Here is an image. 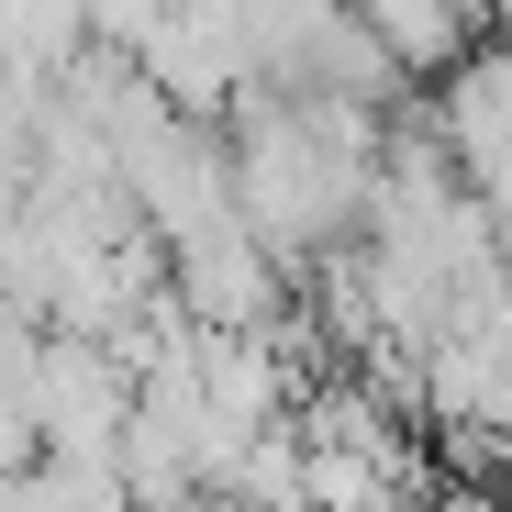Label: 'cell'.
<instances>
[{"mask_svg":"<svg viewBox=\"0 0 512 512\" xmlns=\"http://www.w3.org/2000/svg\"><path fill=\"white\" fill-rule=\"evenodd\" d=\"M346 23L390 67H457L468 56V12H457V0H346Z\"/></svg>","mask_w":512,"mask_h":512,"instance_id":"6da1fadb","label":"cell"}]
</instances>
